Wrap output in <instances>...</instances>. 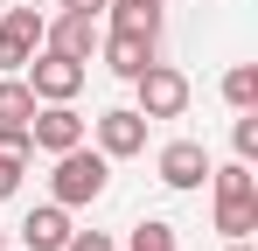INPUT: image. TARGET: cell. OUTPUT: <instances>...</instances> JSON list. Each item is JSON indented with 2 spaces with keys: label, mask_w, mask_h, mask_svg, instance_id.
I'll return each mask as SVG.
<instances>
[{
  "label": "cell",
  "mask_w": 258,
  "mask_h": 251,
  "mask_svg": "<svg viewBox=\"0 0 258 251\" xmlns=\"http://www.w3.org/2000/svg\"><path fill=\"white\" fill-rule=\"evenodd\" d=\"M21 84L35 91V105H70V98L84 91V63L63 56V49H35L28 70H21Z\"/></svg>",
  "instance_id": "obj_3"
},
{
  "label": "cell",
  "mask_w": 258,
  "mask_h": 251,
  "mask_svg": "<svg viewBox=\"0 0 258 251\" xmlns=\"http://www.w3.org/2000/svg\"><path fill=\"white\" fill-rule=\"evenodd\" d=\"M154 49H161V35H133V28H105V35H98V56H105V70H112V77H140V70H147V63H154Z\"/></svg>",
  "instance_id": "obj_8"
},
{
  "label": "cell",
  "mask_w": 258,
  "mask_h": 251,
  "mask_svg": "<svg viewBox=\"0 0 258 251\" xmlns=\"http://www.w3.org/2000/svg\"><path fill=\"white\" fill-rule=\"evenodd\" d=\"M21 174H28V161H7V154H0V203L21 189Z\"/></svg>",
  "instance_id": "obj_20"
},
{
  "label": "cell",
  "mask_w": 258,
  "mask_h": 251,
  "mask_svg": "<svg viewBox=\"0 0 258 251\" xmlns=\"http://www.w3.org/2000/svg\"><path fill=\"white\" fill-rule=\"evenodd\" d=\"M126 251H174V223H161V216H147V223H133Z\"/></svg>",
  "instance_id": "obj_16"
},
{
  "label": "cell",
  "mask_w": 258,
  "mask_h": 251,
  "mask_svg": "<svg viewBox=\"0 0 258 251\" xmlns=\"http://www.w3.org/2000/svg\"><path fill=\"white\" fill-rule=\"evenodd\" d=\"M49 161H56V174H49V203H63V209H84V203H98V196L112 189V161H105L91 140L49 154Z\"/></svg>",
  "instance_id": "obj_1"
},
{
  "label": "cell",
  "mask_w": 258,
  "mask_h": 251,
  "mask_svg": "<svg viewBox=\"0 0 258 251\" xmlns=\"http://www.w3.org/2000/svg\"><path fill=\"white\" fill-rule=\"evenodd\" d=\"M188 98H196V91H188V77H181L174 63H147V70L133 77V112H140V119H181Z\"/></svg>",
  "instance_id": "obj_2"
},
{
  "label": "cell",
  "mask_w": 258,
  "mask_h": 251,
  "mask_svg": "<svg viewBox=\"0 0 258 251\" xmlns=\"http://www.w3.org/2000/svg\"><path fill=\"white\" fill-rule=\"evenodd\" d=\"M154 167H161V181H168L174 196H188V189L210 181V147H203V140H168Z\"/></svg>",
  "instance_id": "obj_7"
},
{
  "label": "cell",
  "mask_w": 258,
  "mask_h": 251,
  "mask_svg": "<svg viewBox=\"0 0 258 251\" xmlns=\"http://www.w3.org/2000/svg\"><path fill=\"white\" fill-rule=\"evenodd\" d=\"M63 251H119V244H112L105 230H70V244H63Z\"/></svg>",
  "instance_id": "obj_19"
},
{
  "label": "cell",
  "mask_w": 258,
  "mask_h": 251,
  "mask_svg": "<svg viewBox=\"0 0 258 251\" xmlns=\"http://www.w3.org/2000/svg\"><path fill=\"white\" fill-rule=\"evenodd\" d=\"M0 244H7V230H0Z\"/></svg>",
  "instance_id": "obj_23"
},
{
  "label": "cell",
  "mask_w": 258,
  "mask_h": 251,
  "mask_svg": "<svg viewBox=\"0 0 258 251\" xmlns=\"http://www.w3.org/2000/svg\"><path fill=\"white\" fill-rule=\"evenodd\" d=\"M210 189L216 196H258V174L251 161H230V167H210Z\"/></svg>",
  "instance_id": "obj_15"
},
{
  "label": "cell",
  "mask_w": 258,
  "mask_h": 251,
  "mask_svg": "<svg viewBox=\"0 0 258 251\" xmlns=\"http://www.w3.org/2000/svg\"><path fill=\"white\" fill-rule=\"evenodd\" d=\"M0 154H7V161H35V140H28V126H0Z\"/></svg>",
  "instance_id": "obj_18"
},
{
  "label": "cell",
  "mask_w": 258,
  "mask_h": 251,
  "mask_svg": "<svg viewBox=\"0 0 258 251\" xmlns=\"http://www.w3.org/2000/svg\"><path fill=\"white\" fill-rule=\"evenodd\" d=\"M42 7H0V77H21L28 56L42 49Z\"/></svg>",
  "instance_id": "obj_4"
},
{
  "label": "cell",
  "mask_w": 258,
  "mask_h": 251,
  "mask_svg": "<svg viewBox=\"0 0 258 251\" xmlns=\"http://www.w3.org/2000/svg\"><path fill=\"white\" fill-rule=\"evenodd\" d=\"M56 7H70V14H105V0H56Z\"/></svg>",
  "instance_id": "obj_21"
},
{
  "label": "cell",
  "mask_w": 258,
  "mask_h": 251,
  "mask_svg": "<svg viewBox=\"0 0 258 251\" xmlns=\"http://www.w3.org/2000/svg\"><path fill=\"white\" fill-rule=\"evenodd\" d=\"M230 147H237V161H258V112H237V126H230Z\"/></svg>",
  "instance_id": "obj_17"
},
{
  "label": "cell",
  "mask_w": 258,
  "mask_h": 251,
  "mask_svg": "<svg viewBox=\"0 0 258 251\" xmlns=\"http://www.w3.org/2000/svg\"><path fill=\"white\" fill-rule=\"evenodd\" d=\"M70 230H77V223H70V209H63V203H42V209L21 216V244H28V251H63V244H70Z\"/></svg>",
  "instance_id": "obj_10"
},
{
  "label": "cell",
  "mask_w": 258,
  "mask_h": 251,
  "mask_svg": "<svg viewBox=\"0 0 258 251\" xmlns=\"http://www.w3.org/2000/svg\"><path fill=\"white\" fill-rule=\"evenodd\" d=\"M28 140H35V154H63V147L91 140V126H84V112H77V105H35Z\"/></svg>",
  "instance_id": "obj_6"
},
{
  "label": "cell",
  "mask_w": 258,
  "mask_h": 251,
  "mask_svg": "<svg viewBox=\"0 0 258 251\" xmlns=\"http://www.w3.org/2000/svg\"><path fill=\"white\" fill-rule=\"evenodd\" d=\"M0 7H7V0H0Z\"/></svg>",
  "instance_id": "obj_24"
},
{
  "label": "cell",
  "mask_w": 258,
  "mask_h": 251,
  "mask_svg": "<svg viewBox=\"0 0 258 251\" xmlns=\"http://www.w3.org/2000/svg\"><path fill=\"white\" fill-rule=\"evenodd\" d=\"M147 126L154 119H140L133 105H112V112L91 119V147H98L105 161H133V154H147Z\"/></svg>",
  "instance_id": "obj_5"
},
{
  "label": "cell",
  "mask_w": 258,
  "mask_h": 251,
  "mask_svg": "<svg viewBox=\"0 0 258 251\" xmlns=\"http://www.w3.org/2000/svg\"><path fill=\"white\" fill-rule=\"evenodd\" d=\"M223 251H251V237H230V244H223Z\"/></svg>",
  "instance_id": "obj_22"
},
{
  "label": "cell",
  "mask_w": 258,
  "mask_h": 251,
  "mask_svg": "<svg viewBox=\"0 0 258 251\" xmlns=\"http://www.w3.org/2000/svg\"><path fill=\"white\" fill-rule=\"evenodd\" d=\"M35 119V91L21 77H0V126H28Z\"/></svg>",
  "instance_id": "obj_14"
},
{
  "label": "cell",
  "mask_w": 258,
  "mask_h": 251,
  "mask_svg": "<svg viewBox=\"0 0 258 251\" xmlns=\"http://www.w3.org/2000/svg\"><path fill=\"white\" fill-rule=\"evenodd\" d=\"M223 105H230V112H258V63L223 70Z\"/></svg>",
  "instance_id": "obj_13"
},
{
  "label": "cell",
  "mask_w": 258,
  "mask_h": 251,
  "mask_svg": "<svg viewBox=\"0 0 258 251\" xmlns=\"http://www.w3.org/2000/svg\"><path fill=\"white\" fill-rule=\"evenodd\" d=\"M98 35H105L98 14H70V7H63L56 21H42V49H63V56H77V63L98 56Z\"/></svg>",
  "instance_id": "obj_9"
},
{
  "label": "cell",
  "mask_w": 258,
  "mask_h": 251,
  "mask_svg": "<svg viewBox=\"0 0 258 251\" xmlns=\"http://www.w3.org/2000/svg\"><path fill=\"white\" fill-rule=\"evenodd\" d=\"M216 230H223V244L251 237L258 230V196H216Z\"/></svg>",
  "instance_id": "obj_12"
},
{
  "label": "cell",
  "mask_w": 258,
  "mask_h": 251,
  "mask_svg": "<svg viewBox=\"0 0 258 251\" xmlns=\"http://www.w3.org/2000/svg\"><path fill=\"white\" fill-rule=\"evenodd\" d=\"M98 21L105 28H133V35H161V0H105Z\"/></svg>",
  "instance_id": "obj_11"
}]
</instances>
